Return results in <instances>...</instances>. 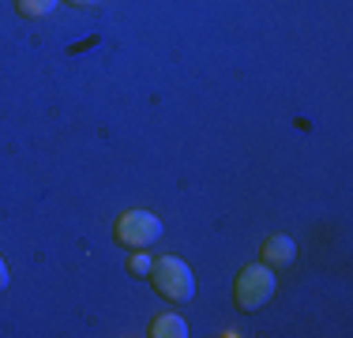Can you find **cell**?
I'll use <instances>...</instances> for the list:
<instances>
[{
    "instance_id": "6da1fadb",
    "label": "cell",
    "mask_w": 353,
    "mask_h": 338,
    "mask_svg": "<svg viewBox=\"0 0 353 338\" xmlns=\"http://www.w3.org/2000/svg\"><path fill=\"white\" fill-rule=\"evenodd\" d=\"M274 290H279V282H274V267L252 264V267L241 270L237 282H233V301H237L241 312H256V308H263V304L274 297Z\"/></svg>"
},
{
    "instance_id": "7a4b0ae2",
    "label": "cell",
    "mask_w": 353,
    "mask_h": 338,
    "mask_svg": "<svg viewBox=\"0 0 353 338\" xmlns=\"http://www.w3.org/2000/svg\"><path fill=\"white\" fill-rule=\"evenodd\" d=\"M150 278H154L158 293L170 297V301L184 304V301L196 297V275H192V267L176 256H158L154 267H150Z\"/></svg>"
},
{
    "instance_id": "3957f363",
    "label": "cell",
    "mask_w": 353,
    "mask_h": 338,
    "mask_svg": "<svg viewBox=\"0 0 353 338\" xmlns=\"http://www.w3.org/2000/svg\"><path fill=\"white\" fill-rule=\"evenodd\" d=\"M117 241L128 244V248H147L162 237V218L150 215V210H124L113 226Z\"/></svg>"
},
{
    "instance_id": "277c9868",
    "label": "cell",
    "mask_w": 353,
    "mask_h": 338,
    "mask_svg": "<svg viewBox=\"0 0 353 338\" xmlns=\"http://www.w3.org/2000/svg\"><path fill=\"white\" fill-rule=\"evenodd\" d=\"M297 259V244L290 241L285 233H274L263 241V264L267 267H290Z\"/></svg>"
},
{
    "instance_id": "5b68a950",
    "label": "cell",
    "mask_w": 353,
    "mask_h": 338,
    "mask_svg": "<svg viewBox=\"0 0 353 338\" xmlns=\"http://www.w3.org/2000/svg\"><path fill=\"white\" fill-rule=\"evenodd\" d=\"M150 338H188V324L176 312H165L150 324Z\"/></svg>"
},
{
    "instance_id": "8992f818",
    "label": "cell",
    "mask_w": 353,
    "mask_h": 338,
    "mask_svg": "<svg viewBox=\"0 0 353 338\" xmlns=\"http://www.w3.org/2000/svg\"><path fill=\"white\" fill-rule=\"evenodd\" d=\"M57 4H61V0H15L19 15H27V19H46Z\"/></svg>"
},
{
    "instance_id": "52a82bcc",
    "label": "cell",
    "mask_w": 353,
    "mask_h": 338,
    "mask_svg": "<svg viewBox=\"0 0 353 338\" xmlns=\"http://www.w3.org/2000/svg\"><path fill=\"white\" fill-rule=\"evenodd\" d=\"M150 267H154V259H150V252L136 248V256L128 259V270H132L136 278H150Z\"/></svg>"
},
{
    "instance_id": "ba28073f",
    "label": "cell",
    "mask_w": 353,
    "mask_h": 338,
    "mask_svg": "<svg viewBox=\"0 0 353 338\" xmlns=\"http://www.w3.org/2000/svg\"><path fill=\"white\" fill-rule=\"evenodd\" d=\"M8 282H12V275H8V264H4V256H0V290H8Z\"/></svg>"
},
{
    "instance_id": "9c48e42d",
    "label": "cell",
    "mask_w": 353,
    "mask_h": 338,
    "mask_svg": "<svg viewBox=\"0 0 353 338\" xmlns=\"http://www.w3.org/2000/svg\"><path fill=\"white\" fill-rule=\"evenodd\" d=\"M68 4H75V8H87V4H102V0H68Z\"/></svg>"
}]
</instances>
